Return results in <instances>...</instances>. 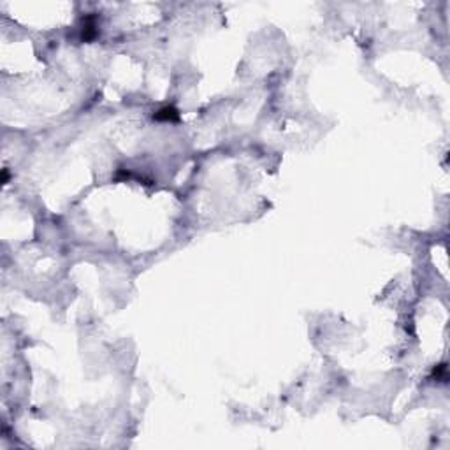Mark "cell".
Returning <instances> with one entry per match:
<instances>
[{
	"instance_id": "obj_1",
	"label": "cell",
	"mask_w": 450,
	"mask_h": 450,
	"mask_svg": "<svg viewBox=\"0 0 450 450\" xmlns=\"http://www.w3.org/2000/svg\"><path fill=\"white\" fill-rule=\"evenodd\" d=\"M97 35H99V30H97L95 16H87V18L83 19V27H81V39L93 40Z\"/></svg>"
},
{
	"instance_id": "obj_2",
	"label": "cell",
	"mask_w": 450,
	"mask_h": 450,
	"mask_svg": "<svg viewBox=\"0 0 450 450\" xmlns=\"http://www.w3.org/2000/svg\"><path fill=\"white\" fill-rule=\"evenodd\" d=\"M153 118L157 121H176L179 118V114L173 106H166V108L158 109V111L153 114Z\"/></svg>"
}]
</instances>
